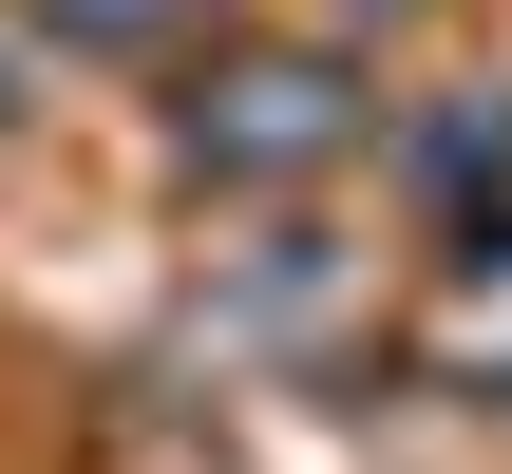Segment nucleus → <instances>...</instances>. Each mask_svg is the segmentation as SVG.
I'll use <instances>...</instances> for the list:
<instances>
[{
  "instance_id": "1",
  "label": "nucleus",
  "mask_w": 512,
  "mask_h": 474,
  "mask_svg": "<svg viewBox=\"0 0 512 474\" xmlns=\"http://www.w3.org/2000/svg\"><path fill=\"white\" fill-rule=\"evenodd\" d=\"M190 133H228L247 171H285V152H323L342 114H323V76H247V95H228V114H190Z\"/></svg>"
},
{
  "instance_id": "2",
  "label": "nucleus",
  "mask_w": 512,
  "mask_h": 474,
  "mask_svg": "<svg viewBox=\"0 0 512 474\" xmlns=\"http://www.w3.org/2000/svg\"><path fill=\"white\" fill-rule=\"evenodd\" d=\"M57 19H76V38H152L171 0H57Z\"/></svg>"
}]
</instances>
